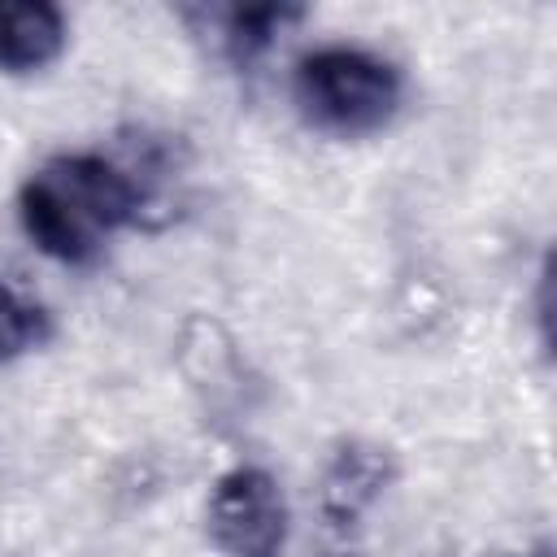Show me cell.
<instances>
[{
	"instance_id": "6da1fadb",
	"label": "cell",
	"mask_w": 557,
	"mask_h": 557,
	"mask_svg": "<svg viewBox=\"0 0 557 557\" xmlns=\"http://www.w3.org/2000/svg\"><path fill=\"white\" fill-rule=\"evenodd\" d=\"M144 209V187L109 152H52L17 187L22 235L61 265H91Z\"/></svg>"
},
{
	"instance_id": "7a4b0ae2",
	"label": "cell",
	"mask_w": 557,
	"mask_h": 557,
	"mask_svg": "<svg viewBox=\"0 0 557 557\" xmlns=\"http://www.w3.org/2000/svg\"><path fill=\"white\" fill-rule=\"evenodd\" d=\"M405 100L396 61L361 44H318L292 70L296 113L335 139H366L392 126Z\"/></svg>"
},
{
	"instance_id": "3957f363",
	"label": "cell",
	"mask_w": 557,
	"mask_h": 557,
	"mask_svg": "<svg viewBox=\"0 0 557 557\" xmlns=\"http://www.w3.org/2000/svg\"><path fill=\"white\" fill-rule=\"evenodd\" d=\"M205 535L222 557H283L292 509L265 466H231L205 500Z\"/></svg>"
},
{
	"instance_id": "277c9868",
	"label": "cell",
	"mask_w": 557,
	"mask_h": 557,
	"mask_svg": "<svg viewBox=\"0 0 557 557\" xmlns=\"http://www.w3.org/2000/svg\"><path fill=\"white\" fill-rule=\"evenodd\" d=\"M392 483H396V457H392L387 444H379V440H344L326 457V466L318 474V513L331 527L348 531L383 500V492Z\"/></svg>"
},
{
	"instance_id": "5b68a950",
	"label": "cell",
	"mask_w": 557,
	"mask_h": 557,
	"mask_svg": "<svg viewBox=\"0 0 557 557\" xmlns=\"http://www.w3.org/2000/svg\"><path fill=\"white\" fill-rule=\"evenodd\" d=\"M305 9L296 4H191L183 9V22L191 26L196 39L209 44L213 57L231 65H252L261 61L287 26H296Z\"/></svg>"
},
{
	"instance_id": "8992f818",
	"label": "cell",
	"mask_w": 557,
	"mask_h": 557,
	"mask_svg": "<svg viewBox=\"0 0 557 557\" xmlns=\"http://www.w3.org/2000/svg\"><path fill=\"white\" fill-rule=\"evenodd\" d=\"M70 44L65 9L52 0H0V70L39 74Z\"/></svg>"
},
{
	"instance_id": "52a82bcc",
	"label": "cell",
	"mask_w": 557,
	"mask_h": 557,
	"mask_svg": "<svg viewBox=\"0 0 557 557\" xmlns=\"http://www.w3.org/2000/svg\"><path fill=\"white\" fill-rule=\"evenodd\" d=\"M178 370L200 396H209V405H218L222 396L239 392L244 357H239V344L231 339V331L218 318L191 313L178 326Z\"/></svg>"
},
{
	"instance_id": "ba28073f",
	"label": "cell",
	"mask_w": 557,
	"mask_h": 557,
	"mask_svg": "<svg viewBox=\"0 0 557 557\" xmlns=\"http://www.w3.org/2000/svg\"><path fill=\"white\" fill-rule=\"evenodd\" d=\"M44 339H48V313L30 296H22L13 283L0 278V366L26 357Z\"/></svg>"
}]
</instances>
